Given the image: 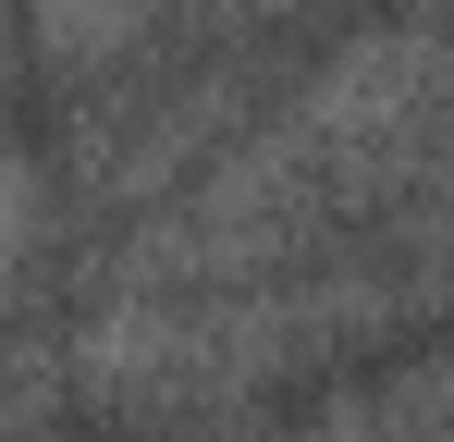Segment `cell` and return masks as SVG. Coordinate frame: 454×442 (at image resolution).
I'll return each instance as SVG.
<instances>
[{
    "label": "cell",
    "instance_id": "6da1fadb",
    "mask_svg": "<svg viewBox=\"0 0 454 442\" xmlns=\"http://www.w3.org/2000/svg\"><path fill=\"white\" fill-rule=\"evenodd\" d=\"M123 442H258V418H209V430L184 418V430H123Z\"/></svg>",
    "mask_w": 454,
    "mask_h": 442
}]
</instances>
